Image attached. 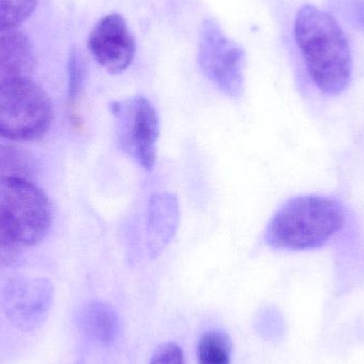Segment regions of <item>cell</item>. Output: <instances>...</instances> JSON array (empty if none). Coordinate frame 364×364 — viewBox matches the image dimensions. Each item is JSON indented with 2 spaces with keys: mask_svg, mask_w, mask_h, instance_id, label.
Returning <instances> with one entry per match:
<instances>
[{
  "mask_svg": "<svg viewBox=\"0 0 364 364\" xmlns=\"http://www.w3.org/2000/svg\"><path fill=\"white\" fill-rule=\"evenodd\" d=\"M294 38L318 91L329 96L346 91L352 78V49L337 19L318 6L304 4L295 17Z\"/></svg>",
  "mask_w": 364,
  "mask_h": 364,
  "instance_id": "obj_1",
  "label": "cell"
},
{
  "mask_svg": "<svg viewBox=\"0 0 364 364\" xmlns=\"http://www.w3.org/2000/svg\"><path fill=\"white\" fill-rule=\"evenodd\" d=\"M344 224L343 207L335 199L297 196L274 214L265 230V242L276 250H314L328 243Z\"/></svg>",
  "mask_w": 364,
  "mask_h": 364,
  "instance_id": "obj_2",
  "label": "cell"
},
{
  "mask_svg": "<svg viewBox=\"0 0 364 364\" xmlns=\"http://www.w3.org/2000/svg\"><path fill=\"white\" fill-rule=\"evenodd\" d=\"M53 212L48 197L26 178L0 179V229L21 248L48 232Z\"/></svg>",
  "mask_w": 364,
  "mask_h": 364,
  "instance_id": "obj_3",
  "label": "cell"
},
{
  "mask_svg": "<svg viewBox=\"0 0 364 364\" xmlns=\"http://www.w3.org/2000/svg\"><path fill=\"white\" fill-rule=\"evenodd\" d=\"M53 119L50 100L38 85L28 78L0 83V138L38 140Z\"/></svg>",
  "mask_w": 364,
  "mask_h": 364,
  "instance_id": "obj_4",
  "label": "cell"
},
{
  "mask_svg": "<svg viewBox=\"0 0 364 364\" xmlns=\"http://www.w3.org/2000/svg\"><path fill=\"white\" fill-rule=\"evenodd\" d=\"M119 149L146 171L157 158L160 124L157 110L144 96L117 100L110 105Z\"/></svg>",
  "mask_w": 364,
  "mask_h": 364,
  "instance_id": "obj_5",
  "label": "cell"
},
{
  "mask_svg": "<svg viewBox=\"0 0 364 364\" xmlns=\"http://www.w3.org/2000/svg\"><path fill=\"white\" fill-rule=\"evenodd\" d=\"M197 59L201 72L220 92L232 98L243 94L245 53L214 19L201 23Z\"/></svg>",
  "mask_w": 364,
  "mask_h": 364,
  "instance_id": "obj_6",
  "label": "cell"
},
{
  "mask_svg": "<svg viewBox=\"0 0 364 364\" xmlns=\"http://www.w3.org/2000/svg\"><path fill=\"white\" fill-rule=\"evenodd\" d=\"M55 289L44 278L23 277L11 280L2 296L6 318L19 331L30 333L40 328L53 307Z\"/></svg>",
  "mask_w": 364,
  "mask_h": 364,
  "instance_id": "obj_7",
  "label": "cell"
},
{
  "mask_svg": "<svg viewBox=\"0 0 364 364\" xmlns=\"http://www.w3.org/2000/svg\"><path fill=\"white\" fill-rule=\"evenodd\" d=\"M87 47L97 63L112 75L125 72L136 53L134 36L119 13L105 15L97 21L90 33Z\"/></svg>",
  "mask_w": 364,
  "mask_h": 364,
  "instance_id": "obj_8",
  "label": "cell"
},
{
  "mask_svg": "<svg viewBox=\"0 0 364 364\" xmlns=\"http://www.w3.org/2000/svg\"><path fill=\"white\" fill-rule=\"evenodd\" d=\"M34 68L31 43L14 29L0 31V83L28 78Z\"/></svg>",
  "mask_w": 364,
  "mask_h": 364,
  "instance_id": "obj_9",
  "label": "cell"
},
{
  "mask_svg": "<svg viewBox=\"0 0 364 364\" xmlns=\"http://www.w3.org/2000/svg\"><path fill=\"white\" fill-rule=\"evenodd\" d=\"M81 326L91 339L104 346H111L119 335V320L112 306L94 301L83 309Z\"/></svg>",
  "mask_w": 364,
  "mask_h": 364,
  "instance_id": "obj_10",
  "label": "cell"
},
{
  "mask_svg": "<svg viewBox=\"0 0 364 364\" xmlns=\"http://www.w3.org/2000/svg\"><path fill=\"white\" fill-rule=\"evenodd\" d=\"M178 220V205L173 195H156L151 203L149 226L157 248L164 247V243L172 237Z\"/></svg>",
  "mask_w": 364,
  "mask_h": 364,
  "instance_id": "obj_11",
  "label": "cell"
},
{
  "mask_svg": "<svg viewBox=\"0 0 364 364\" xmlns=\"http://www.w3.org/2000/svg\"><path fill=\"white\" fill-rule=\"evenodd\" d=\"M230 338L225 331H210L203 333L197 346L198 364H230Z\"/></svg>",
  "mask_w": 364,
  "mask_h": 364,
  "instance_id": "obj_12",
  "label": "cell"
},
{
  "mask_svg": "<svg viewBox=\"0 0 364 364\" xmlns=\"http://www.w3.org/2000/svg\"><path fill=\"white\" fill-rule=\"evenodd\" d=\"M31 172V160L27 154L0 143V179H27Z\"/></svg>",
  "mask_w": 364,
  "mask_h": 364,
  "instance_id": "obj_13",
  "label": "cell"
},
{
  "mask_svg": "<svg viewBox=\"0 0 364 364\" xmlns=\"http://www.w3.org/2000/svg\"><path fill=\"white\" fill-rule=\"evenodd\" d=\"M36 6V0H0V31L16 28L28 18Z\"/></svg>",
  "mask_w": 364,
  "mask_h": 364,
  "instance_id": "obj_14",
  "label": "cell"
},
{
  "mask_svg": "<svg viewBox=\"0 0 364 364\" xmlns=\"http://www.w3.org/2000/svg\"><path fill=\"white\" fill-rule=\"evenodd\" d=\"M149 364H184L183 350L174 342L162 344L156 350Z\"/></svg>",
  "mask_w": 364,
  "mask_h": 364,
  "instance_id": "obj_15",
  "label": "cell"
},
{
  "mask_svg": "<svg viewBox=\"0 0 364 364\" xmlns=\"http://www.w3.org/2000/svg\"><path fill=\"white\" fill-rule=\"evenodd\" d=\"M81 81H82V73H81L80 62L76 53H73L70 60V108H74L80 92Z\"/></svg>",
  "mask_w": 364,
  "mask_h": 364,
  "instance_id": "obj_16",
  "label": "cell"
},
{
  "mask_svg": "<svg viewBox=\"0 0 364 364\" xmlns=\"http://www.w3.org/2000/svg\"><path fill=\"white\" fill-rule=\"evenodd\" d=\"M21 250V246L0 229V267L12 264Z\"/></svg>",
  "mask_w": 364,
  "mask_h": 364,
  "instance_id": "obj_17",
  "label": "cell"
},
{
  "mask_svg": "<svg viewBox=\"0 0 364 364\" xmlns=\"http://www.w3.org/2000/svg\"><path fill=\"white\" fill-rule=\"evenodd\" d=\"M282 325L279 314L271 310H267L258 321L259 331L269 338L277 337L278 333H282Z\"/></svg>",
  "mask_w": 364,
  "mask_h": 364,
  "instance_id": "obj_18",
  "label": "cell"
},
{
  "mask_svg": "<svg viewBox=\"0 0 364 364\" xmlns=\"http://www.w3.org/2000/svg\"><path fill=\"white\" fill-rule=\"evenodd\" d=\"M344 8L350 18L364 31V0H346Z\"/></svg>",
  "mask_w": 364,
  "mask_h": 364,
  "instance_id": "obj_19",
  "label": "cell"
}]
</instances>
